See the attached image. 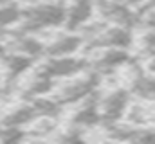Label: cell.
<instances>
[{
	"label": "cell",
	"instance_id": "2e32d148",
	"mask_svg": "<svg viewBox=\"0 0 155 144\" xmlns=\"http://www.w3.org/2000/svg\"><path fill=\"white\" fill-rule=\"evenodd\" d=\"M5 52V45H4V41L0 40V58H2V54Z\"/></svg>",
	"mask_w": 155,
	"mask_h": 144
},
{
	"label": "cell",
	"instance_id": "9a60e30c",
	"mask_svg": "<svg viewBox=\"0 0 155 144\" xmlns=\"http://www.w3.org/2000/svg\"><path fill=\"white\" fill-rule=\"evenodd\" d=\"M143 67H144V70H146V72L155 74V56L148 58V60H144V61H143Z\"/></svg>",
	"mask_w": 155,
	"mask_h": 144
},
{
	"label": "cell",
	"instance_id": "7a4b0ae2",
	"mask_svg": "<svg viewBox=\"0 0 155 144\" xmlns=\"http://www.w3.org/2000/svg\"><path fill=\"white\" fill-rule=\"evenodd\" d=\"M130 103H132V94L124 85H114L107 90L99 88L97 90V112H99L101 124H112L117 121H123Z\"/></svg>",
	"mask_w": 155,
	"mask_h": 144
},
{
	"label": "cell",
	"instance_id": "6da1fadb",
	"mask_svg": "<svg viewBox=\"0 0 155 144\" xmlns=\"http://www.w3.org/2000/svg\"><path fill=\"white\" fill-rule=\"evenodd\" d=\"M103 83V77L97 72L92 70H83L79 74H74L65 79H58L52 87V92L49 94L58 105L63 108L72 106L90 94H94Z\"/></svg>",
	"mask_w": 155,
	"mask_h": 144
},
{
	"label": "cell",
	"instance_id": "5b68a950",
	"mask_svg": "<svg viewBox=\"0 0 155 144\" xmlns=\"http://www.w3.org/2000/svg\"><path fill=\"white\" fill-rule=\"evenodd\" d=\"M83 56L87 58L88 70L97 72L101 77L114 76L117 69H121L132 58L128 49H114V47L87 51V52H83Z\"/></svg>",
	"mask_w": 155,
	"mask_h": 144
},
{
	"label": "cell",
	"instance_id": "277c9868",
	"mask_svg": "<svg viewBox=\"0 0 155 144\" xmlns=\"http://www.w3.org/2000/svg\"><path fill=\"white\" fill-rule=\"evenodd\" d=\"M43 58H58V56H74L83 51V38L78 31L69 29H52L43 34Z\"/></svg>",
	"mask_w": 155,
	"mask_h": 144
},
{
	"label": "cell",
	"instance_id": "52a82bcc",
	"mask_svg": "<svg viewBox=\"0 0 155 144\" xmlns=\"http://www.w3.org/2000/svg\"><path fill=\"white\" fill-rule=\"evenodd\" d=\"M5 51L27 56L31 60H40L43 58V40L38 34H29V33H16L9 31L7 34L2 38Z\"/></svg>",
	"mask_w": 155,
	"mask_h": 144
},
{
	"label": "cell",
	"instance_id": "ba28073f",
	"mask_svg": "<svg viewBox=\"0 0 155 144\" xmlns=\"http://www.w3.org/2000/svg\"><path fill=\"white\" fill-rule=\"evenodd\" d=\"M63 5H65L63 29L69 31H79L96 15V0H67L63 2Z\"/></svg>",
	"mask_w": 155,
	"mask_h": 144
},
{
	"label": "cell",
	"instance_id": "e0dca14e",
	"mask_svg": "<svg viewBox=\"0 0 155 144\" xmlns=\"http://www.w3.org/2000/svg\"><path fill=\"white\" fill-rule=\"evenodd\" d=\"M9 2H15V0H0V5H5V4H9Z\"/></svg>",
	"mask_w": 155,
	"mask_h": 144
},
{
	"label": "cell",
	"instance_id": "3957f363",
	"mask_svg": "<svg viewBox=\"0 0 155 144\" xmlns=\"http://www.w3.org/2000/svg\"><path fill=\"white\" fill-rule=\"evenodd\" d=\"M33 70L38 72L43 77L58 81V79L71 77L83 70H88V65H87L85 56L74 54V56H58V58H40L35 61Z\"/></svg>",
	"mask_w": 155,
	"mask_h": 144
},
{
	"label": "cell",
	"instance_id": "8992f818",
	"mask_svg": "<svg viewBox=\"0 0 155 144\" xmlns=\"http://www.w3.org/2000/svg\"><path fill=\"white\" fill-rule=\"evenodd\" d=\"M94 18L112 24V25H121L135 31L137 27V9H132L128 5H123L114 0H96V15Z\"/></svg>",
	"mask_w": 155,
	"mask_h": 144
},
{
	"label": "cell",
	"instance_id": "4fadbf2b",
	"mask_svg": "<svg viewBox=\"0 0 155 144\" xmlns=\"http://www.w3.org/2000/svg\"><path fill=\"white\" fill-rule=\"evenodd\" d=\"M25 139V130L16 126H0V142H18Z\"/></svg>",
	"mask_w": 155,
	"mask_h": 144
},
{
	"label": "cell",
	"instance_id": "7c38bea8",
	"mask_svg": "<svg viewBox=\"0 0 155 144\" xmlns=\"http://www.w3.org/2000/svg\"><path fill=\"white\" fill-rule=\"evenodd\" d=\"M20 0L0 5V40L7 34L20 20Z\"/></svg>",
	"mask_w": 155,
	"mask_h": 144
},
{
	"label": "cell",
	"instance_id": "9c48e42d",
	"mask_svg": "<svg viewBox=\"0 0 155 144\" xmlns=\"http://www.w3.org/2000/svg\"><path fill=\"white\" fill-rule=\"evenodd\" d=\"M35 119H38V115H36L31 101H22V103L11 105L0 112V126L27 128Z\"/></svg>",
	"mask_w": 155,
	"mask_h": 144
},
{
	"label": "cell",
	"instance_id": "8fae6325",
	"mask_svg": "<svg viewBox=\"0 0 155 144\" xmlns=\"http://www.w3.org/2000/svg\"><path fill=\"white\" fill-rule=\"evenodd\" d=\"M132 49L137 54V60L144 61L155 56V27H141L134 31Z\"/></svg>",
	"mask_w": 155,
	"mask_h": 144
},
{
	"label": "cell",
	"instance_id": "30bf717a",
	"mask_svg": "<svg viewBox=\"0 0 155 144\" xmlns=\"http://www.w3.org/2000/svg\"><path fill=\"white\" fill-rule=\"evenodd\" d=\"M126 88L130 90L132 97H135V99L155 101V74L143 70L126 85Z\"/></svg>",
	"mask_w": 155,
	"mask_h": 144
},
{
	"label": "cell",
	"instance_id": "5bb4252c",
	"mask_svg": "<svg viewBox=\"0 0 155 144\" xmlns=\"http://www.w3.org/2000/svg\"><path fill=\"white\" fill-rule=\"evenodd\" d=\"M114 2H119V4H123V5H128V7H132V9H141V7L146 5L150 0H114Z\"/></svg>",
	"mask_w": 155,
	"mask_h": 144
}]
</instances>
